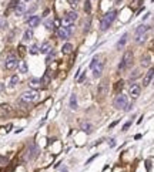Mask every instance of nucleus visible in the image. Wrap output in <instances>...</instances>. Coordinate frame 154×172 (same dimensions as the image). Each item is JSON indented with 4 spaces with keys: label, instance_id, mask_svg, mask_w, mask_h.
I'll return each instance as SVG.
<instances>
[{
    "label": "nucleus",
    "instance_id": "nucleus-14",
    "mask_svg": "<svg viewBox=\"0 0 154 172\" xmlns=\"http://www.w3.org/2000/svg\"><path fill=\"white\" fill-rule=\"evenodd\" d=\"M51 49H53V47H51V43H50V41H44V43L40 46V53L47 54V53H50V51H53Z\"/></svg>",
    "mask_w": 154,
    "mask_h": 172
},
{
    "label": "nucleus",
    "instance_id": "nucleus-16",
    "mask_svg": "<svg viewBox=\"0 0 154 172\" xmlns=\"http://www.w3.org/2000/svg\"><path fill=\"white\" fill-rule=\"evenodd\" d=\"M150 30V26L143 24V26H138L136 29V36H140V34H147V32Z\"/></svg>",
    "mask_w": 154,
    "mask_h": 172
},
{
    "label": "nucleus",
    "instance_id": "nucleus-36",
    "mask_svg": "<svg viewBox=\"0 0 154 172\" xmlns=\"http://www.w3.org/2000/svg\"><path fill=\"white\" fill-rule=\"evenodd\" d=\"M7 162H9V159L6 158V156H1V155H0V165H1V166L7 165Z\"/></svg>",
    "mask_w": 154,
    "mask_h": 172
},
{
    "label": "nucleus",
    "instance_id": "nucleus-35",
    "mask_svg": "<svg viewBox=\"0 0 154 172\" xmlns=\"http://www.w3.org/2000/svg\"><path fill=\"white\" fill-rule=\"evenodd\" d=\"M37 49H39V47H37L36 44H33L32 47H30V50H29V51H30V54H37V53L40 51V50H37Z\"/></svg>",
    "mask_w": 154,
    "mask_h": 172
},
{
    "label": "nucleus",
    "instance_id": "nucleus-15",
    "mask_svg": "<svg viewBox=\"0 0 154 172\" xmlns=\"http://www.w3.org/2000/svg\"><path fill=\"white\" fill-rule=\"evenodd\" d=\"M123 88H124V80H119V81L114 84V88H113L114 94H117V95H119V94H121Z\"/></svg>",
    "mask_w": 154,
    "mask_h": 172
},
{
    "label": "nucleus",
    "instance_id": "nucleus-10",
    "mask_svg": "<svg viewBox=\"0 0 154 172\" xmlns=\"http://www.w3.org/2000/svg\"><path fill=\"white\" fill-rule=\"evenodd\" d=\"M97 92H98V97H106L107 92H108V81L104 80L98 84V88H97Z\"/></svg>",
    "mask_w": 154,
    "mask_h": 172
},
{
    "label": "nucleus",
    "instance_id": "nucleus-3",
    "mask_svg": "<svg viewBox=\"0 0 154 172\" xmlns=\"http://www.w3.org/2000/svg\"><path fill=\"white\" fill-rule=\"evenodd\" d=\"M103 61L100 60V57H94L91 60V63H90V68H91V71H93V77L94 78H98L101 73H103Z\"/></svg>",
    "mask_w": 154,
    "mask_h": 172
},
{
    "label": "nucleus",
    "instance_id": "nucleus-22",
    "mask_svg": "<svg viewBox=\"0 0 154 172\" xmlns=\"http://www.w3.org/2000/svg\"><path fill=\"white\" fill-rule=\"evenodd\" d=\"M70 108L72 110H77V97H76V94L70 95Z\"/></svg>",
    "mask_w": 154,
    "mask_h": 172
},
{
    "label": "nucleus",
    "instance_id": "nucleus-18",
    "mask_svg": "<svg viewBox=\"0 0 154 172\" xmlns=\"http://www.w3.org/2000/svg\"><path fill=\"white\" fill-rule=\"evenodd\" d=\"M127 37H129V36H127V33H124V34H123V36H121V39L119 40L117 46H116V49H117V50H121L123 47L126 46V43H127Z\"/></svg>",
    "mask_w": 154,
    "mask_h": 172
},
{
    "label": "nucleus",
    "instance_id": "nucleus-6",
    "mask_svg": "<svg viewBox=\"0 0 154 172\" xmlns=\"http://www.w3.org/2000/svg\"><path fill=\"white\" fill-rule=\"evenodd\" d=\"M73 32V26H61V27H57V37L61 39V40H67Z\"/></svg>",
    "mask_w": 154,
    "mask_h": 172
},
{
    "label": "nucleus",
    "instance_id": "nucleus-31",
    "mask_svg": "<svg viewBox=\"0 0 154 172\" xmlns=\"http://www.w3.org/2000/svg\"><path fill=\"white\" fill-rule=\"evenodd\" d=\"M90 10H91V3H90V0H86L84 1V11L90 13Z\"/></svg>",
    "mask_w": 154,
    "mask_h": 172
},
{
    "label": "nucleus",
    "instance_id": "nucleus-23",
    "mask_svg": "<svg viewBox=\"0 0 154 172\" xmlns=\"http://www.w3.org/2000/svg\"><path fill=\"white\" fill-rule=\"evenodd\" d=\"M41 85H49L50 81H51V78H50V74L49 73H44V75L41 77Z\"/></svg>",
    "mask_w": 154,
    "mask_h": 172
},
{
    "label": "nucleus",
    "instance_id": "nucleus-20",
    "mask_svg": "<svg viewBox=\"0 0 154 172\" xmlns=\"http://www.w3.org/2000/svg\"><path fill=\"white\" fill-rule=\"evenodd\" d=\"M39 24H40V17L33 16L29 19V26H30V27H37Z\"/></svg>",
    "mask_w": 154,
    "mask_h": 172
},
{
    "label": "nucleus",
    "instance_id": "nucleus-28",
    "mask_svg": "<svg viewBox=\"0 0 154 172\" xmlns=\"http://www.w3.org/2000/svg\"><path fill=\"white\" fill-rule=\"evenodd\" d=\"M17 82H19V75H13V77L10 78V84H9V87H10V88L16 87Z\"/></svg>",
    "mask_w": 154,
    "mask_h": 172
},
{
    "label": "nucleus",
    "instance_id": "nucleus-9",
    "mask_svg": "<svg viewBox=\"0 0 154 172\" xmlns=\"http://www.w3.org/2000/svg\"><path fill=\"white\" fill-rule=\"evenodd\" d=\"M77 13L76 11H66L64 13V17H63V23H64V26H73V23L77 20Z\"/></svg>",
    "mask_w": 154,
    "mask_h": 172
},
{
    "label": "nucleus",
    "instance_id": "nucleus-13",
    "mask_svg": "<svg viewBox=\"0 0 154 172\" xmlns=\"http://www.w3.org/2000/svg\"><path fill=\"white\" fill-rule=\"evenodd\" d=\"M153 77H154V67H151V68H150V70H148V71L146 73L144 78H143V85H144V87H147V85L151 82Z\"/></svg>",
    "mask_w": 154,
    "mask_h": 172
},
{
    "label": "nucleus",
    "instance_id": "nucleus-42",
    "mask_svg": "<svg viewBox=\"0 0 154 172\" xmlns=\"http://www.w3.org/2000/svg\"><path fill=\"white\" fill-rule=\"evenodd\" d=\"M3 90H4V84H3V82H0V92H1Z\"/></svg>",
    "mask_w": 154,
    "mask_h": 172
},
{
    "label": "nucleus",
    "instance_id": "nucleus-11",
    "mask_svg": "<svg viewBox=\"0 0 154 172\" xmlns=\"http://www.w3.org/2000/svg\"><path fill=\"white\" fill-rule=\"evenodd\" d=\"M129 92H130V97L136 100V98H138V95H140V92H141V88H140L138 84H131Z\"/></svg>",
    "mask_w": 154,
    "mask_h": 172
},
{
    "label": "nucleus",
    "instance_id": "nucleus-1",
    "mask_svg": "<svg viewBox=\"0 0 154 172\" xmlns=\"http://www.w3.org/2000/svg\"><path fill=\"white\" fill-rule=\"evenodd\" d=\"M116 16H117V11H116V10H111V11L106 13L104 16H103V19H101V22H100V30H101V32H106L110 26L113 24Z\"/></svg>",
    "mask_w": 154,
    "mask_h": 172
},
{
    "label": "nucleus",
    "instance_id": "nucleus-21",
    "mask_svg": "<svg viewBox=\"0 0 154 172\" xmlns=\"http://www.w3.org/2000/svg\"><path fill=\"white\" fill-rule=\"evenodd\" d=\"M150 63H151V57H150V54H146V56H143V57H141V66L143 67H148L150 66Z\"/></svg>",
    "mask_w": 154,
    "mask_h": 172
},
{
    "label": "nucleus",
    "instance_id": "nucleus-37",
    "mask_svg": "<svg viewBox=\"0 0 154 172\" xmlns=\"http://www.w3.org/2000/svg\"><path fill=\"white\" fill-rule=\"evenodd\" d=\"M67 1H69V4H70V6H72L73 9L77 7V3H79V0H67Z\"/></svg>",
    "mask_w": 154,
    "mask_h": 172
},
{
    "label": "nucleus",
    "instance_id": "nucleus-33",
    "mask_svg": "<svg viewBox=\"0 0 154 172\" xmlns=\"http://www.w3.org/2000/svg\"><path fill=\"white\" fill-rule=\"evenodd\" d=\"M6 26H7L6 19H4L3 16H0V29H6Z\"/></svg>",
    "mask_w": 154,
    "mask_h": 172
},
{
    "label": "nucleus",
    "instance_id": "nucleus-32",
    "mask_svg": "<svg viewBox=\"0 0 154 172\" xmlns=\"http://www.w3.org/2000/svg\"><path fill=\"white\" fill-rule=\"evenodd\" d=\"M26 47L25 46H19L17 47V51H19V54H20V57H25V54H26Z\"/></svg>",
    "mask_w": 154,
    "mask_h": 172
},
{
    "label": "nucleus",
    "instance_id": "nucleus-25",
    "mask_svg": "<svg viewBox=\"0 0 154 172\" xmlns=\"http://www.w3.org/2000/svg\"><path fill=\"white\" fill-rule=\"evenodd\" d=\"M32 39H33V32H32V29H29V30H26V32H25L23 40H25V41H30Z\"/></svg>",
    "mask_w": 154,
    "mask_h": 172
},
{
    "label": "nucleus",
    "instance_id": "nucleus-19",
    "mask_svg": "<svg viewBox=\"0 0 154 172\" xmlns=\"http://www.w3.org/2000/svg\"><path fill=\"white\" fill-rule=\"evenodd\" d=\"M61 53H63V54H66V56L72 54V53H73V46H72L70 43H66L64 46L61 47Z\"/></svg>",
    "mask_w": 154,
    "mask_h": 172
},
{
    "label": "nucleus",
    "instance_id": "nucleus-30",
    "mask_svg": "<svg viewBox=\"0 0 154 172\" xmlns=\"http://www.w3.org/2000/svg\"><path fill=\"white\" fill-rule=\"evenodd\" d=\"M25 4H23V3H22V4H19V6H17L16 7V14L17 16H20V14H23V13H25Z\"/></svg>",
    "mask_w": 154,
    "mask_h": 172
},
{
    "label": "nucleus",
    "instance_id": "nucleus-26",
    "mask_svg": "<svg viewBox=\"0 0 154 172\" xmlns=\"http://www.w3.org/2000/svg\"><path fill=\"white\" fill-rule=\"evenodd\" d=\"M19 70H20V73H23V74H26L29 70H27V64H26V61L25 60H22L20 61V64H19Z\"/></svg>",
    "mask_w": 154,
    "mask_h": 172
},
{
    "label": "nucleus",
    "instance_id": "nucleus-34",
    "mask_svg": "<svg viewBox=\"0 0 154 172\" xmlns=\"http://www.w3.org/2000/svg\"><path fill=\"white\" fill-rule=\"evenodd\" d=\"M19 1H20V0H12V1H10V4H9V9H14V7H17V6L20 4Z\"/></svg>",
    "mask_w": 154,
    "mask_h": 172
},
{
    "label": "nucleus",
    "instance_id": "nucleus-12",
    "mask_svg": "<svg viewBox=\"0 0 154 172\" xmlns=\"http://www.w3.org/2000/svg\"><path fill=\"white\" fill-rule=\"evenodd\" d=\"M12 114V107L9 104H0V118H6Z\"/></svg>",
    "mask_w": 154,
    "mask_h": 172
},
{
    "label": "nucleus",
    "instance_id": "nucleus-8",
    "mask_svg": "<svg viewBox=\"0 0 154 172\" xmlns=\"http://www.w3.org/2000/svg\"><path fill=\"white\" fill-rule=\"evenodd\" d=\"M17 64H19V58H17L16 54H13V53H10L7 57H6V63H4V67H6V70H13V68H16Z\"/></svg>",
    "mask_w": 154,
    "mask_h": 172
},
{
    "label": "nucleus",
    "instance_id": "nucleus-41",
    "mask_svg": "<svg viewBox=\"0 0 154 172\" xmlns=\"http://www.w3.org/2000/svg\"><path fill=\"white\" fill-rule=\"evenodd\" d=\"M146 165H147V171L150 172V169H151V164H150V161H147Z\"/></svg>",
    "mask_w": 154,
    "mask_h": 172
},
{
    "label": "nucleus",
    "instance_id": "nucleus-2",
    "mask_svg": "<svg viewBox=\"0 0 154 172\" xmlns=\"http://www.w3.org/2000/svg\"><path fill=\"white\" fill-rule=\"evenodd\" d=\"M133 61H134V54H133V51H126L124 53V56H123L121 61H120V64H119V71H126L127 68L131 67L133 64Z\"/></svg>",
    "mask_w": 154,
    "mask_h": 172
},
{
    "label": "nucleus",
    "instance_id": "nucleus-7",
    "mask_svg": "<svg viewBox=\"0 0 154 172\" xmlns=\"http://www.w3.org/2000/svg\"><path fill=\"white\" fill-rule=\"evenodd\" d=\"M37 98H39L37 91L32 90V91H26V92H23L22 97H20V101H22V102H27V104H32V102H34Z\"/></svg>",
    "mask_w": 154,
    "mask_h": 172
},
{
    "label": "nucleus",
    "instance_id": "nucleus-39",
    "mask_svg": "<svg viewBox=\"0 0 154 172\" xmlns=\"http://www.w3.org/2000/svg\"><path fill=\"white\" fill-rule=\"evenodd\" d=\"M130 77H131V78H137V77H140V71H138V70H134V73H131Z\"/></svg>",
    "mask_w": 154,
    "mask_h": 172
},
{
    "label": "nucleus",
    "instance_id": "nucleus-38",
    "mask_svg": "<svg viewBox=\"0 0 154 172\" xmlns=\"http://www.w3.org/2000/svg\"><path fill=\"white\" fill-rule=\"evenodd\" d=\"M53 57H54V51H50L49 57H47V60H46V64H50V61L53 60Z\"/></svg>",
    "mask_w": 154,
    "mask_h": 172
},
{
    "label": "nucleus",
    "instance_id": "nucleus-4",
    "mask_svg": "<svg viewBox=\"0 0 154 172\" xmlns=\"http://www.w3.org/2000/svg\"><path fill=\"white\" fill-rule=\"evenodd\" d=\"M114 107H116L117 110H130V104H129L127 95L119 94V95L114 98Z\"/></svg>",
    "mask_w": 154,
    "mask_h": 172
},
{
    "label": "nucleus",
    "instance_id": "nucleus-43",
    "mask_svg": "<svg viewBox=\"0 0 154 172\" xmlns=\"http://www.w3.org/2000/svg\"><path fill=\"white\" fill-rule=\"evenodd\" d=\"M50 1H54V0H50Z\"/></svg>",
    "mask_w": 154,
    "mask_h": 172
},
{
    "label": "nucleus",
    "instance_id": "nucleus-29",
    "mask_svg": "<svg viewBox=\"0 0 154 172\" xmlns=\"http://www.w3.org/2000/svg\"><path fill=\"white\" fill-rule=\"evenodd\" d=\"M147 39V34H140V36H136L134 37V40H136V43H138V44H141V43H144Z\"/></svg>",
    "mask_w": 154,
    "mask_h": 172
},
{
    "label": "nucleus",
    "instance_id": "nucleus-24",
    "mask_svg": "<svg viewBox=\"0 0 154 172\" xmlns=\"http://www.w3.org/2000/svg\"><path fill=\"white\" fill-rule=\"evenodd\" d=\"M81 130L84 132H87V134H90V132L93 131V127H91V124H89V123H83L81 124Z\"/></svg>",
    "mask_w": 154,
    "mask_h": 172
},
{
    "label": "nucleus",
    "instance_id": "nucleus-17",
    "mask_svg": "<svg viewBox=\"0 0 154 172\" xmlns=\"http://www.w3.org/2000/svg\"><path fill=\"white\" fill-rule=\"evenodd\" d=\"M29 85H30V88H33V90H39L41 87V81L37 80V78H32V80L29 81Z\"/></svg>",
    "mask_w": 154,
    "mask_h": 172
},
{
    "label": "nucleus",
    "instance_id": "nucleus-40",
    "mask_svg": "<svg viewBox=\"0 0 154 172\" xmlns=\"http://www.w3.org/2000/svg\"><path fill=\"white\" fill-rule=\"evenodd\" d=\"M130 125H131V121H127V123L124 124V127H123V131H127L130 128Z\"/></svg>",
    "mask_w": 154,
    "mask_h": 172
},
{
    "label": "nucleus",
    "instance_id": "nucleus-44",
    "mask_svg": "<svg viewBox=\"0 0 154 172\" xmlns=\"http://www.w3.org/2000/svg\"><path fill=\"white\" fill-rule=\"evenodd\" d=\"M26 1H29V0H26Z\"/></svg>",
    "mask_w": 154,
    "mask_h": 172
},
{
    "label": "nucleus",
    "instance_id": "nucleus-27",
    "mask_svg": "<svg viewBox=\"0 0 154 172\" xmlns=\"http://www.w3.org/2000/svg\"><path fill=\"white\" fill-rule=\"evenodd\" d=\"M86 78V71H80L79 74H76V81L77 82H83Z\"/></svg>",
    "mask_w": 154,
    "mask_h": 172
},
{
    "label": "nucleus",
    "instance_id": "nucleus-5",
    "mask_svg": "<svg viewBox=\"0 0 154 172\" xmlns=\"http://www.w3.org/2000/svg\"><path fill=\"white\" fill-rule=\"evenodd\" d=\"M39 155V147L36 145V144H32V145H29L27 149L25 151V161H33V159H36V156Z\"/></svg>",
    "mask_w": 154,
    "mask_h": 172
}]
</instances>
